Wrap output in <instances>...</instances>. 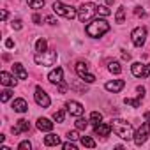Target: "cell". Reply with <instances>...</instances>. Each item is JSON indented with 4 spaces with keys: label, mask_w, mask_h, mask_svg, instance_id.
<instances>
[{
    "label": "cell",
    "mask_w": 150,
    "mask_h": 150,
    "mask_svg": "<svg viewBox=\"0 0 150 150\" xmlns=\"http://www.w3.org/2000/svg\"><path fill=\"white\" fill-rule=\"evenodd\" d=\"M81 145L87 148H96V141L90 136H81Z\"/></svg>",
    "instance_id": "27"
},
{
    "label": "cell",
    "mask_w": 150,
    "mask_h": 150,
    "mask_svg": "<svg viewBox=\"0 0 150 150\" xmlns=\"http://www.w3.org/2000/svg\"><path fill=\"white\" fill-rule=\"evenodd\" d=\"M131 41H132L134 46L141 48L145 44V41H146V28L145 27H136L132 30V34H131Z\"/></svg>",
    "instance_id": "7"
},
{
    "label": "cell",
    "mask_w": 150,
    "mask_h": 150,
    "mask_svg": "<svg viewBox=\"0 0 150 150\" xmlns=\"http://www.w3.org/2000/svg\"><path fill=\"white\" fill-rule=\"evenodd\" d=\"M62 148H64V150H76V145H74V143L69 139L67 143H64V145H62Z\"/></svg>",
    "instance_id": "34"
},
{
    "label": "cell",
    "mask_w": 150,
    "mask_h": 150,
    "mask_svg": "<svg viewBox=\"0 0 150 150\" xmlns=\"http://www.w3.org/2000/svg\"><path fill=\"white\" fill-rule=\"evenodd\" d=\"M122 58H124V60H131V55L125 53V51H122Z\"/></svg>",
    "instance_id": "42"
},
{
    "label": "cell",
    "mask_w": 150,
    "mask_h": 150,
    "mask_svg": "<svg viewBox=\"0 0 150 150\" xmlns=\"http://www.w3.org/2000/svg\"><path fill=\"white\" fill-rule=\"evenodd\" d=\"M115 21L117 23H124L125 21V7H118V11H117V14H115Z\"/></svg>",
    "instance_id": "25"
},
{
    "label": "cell",
    "mask_w": 150,
    "mask_h": 150,
    "mask_svg": "<svg viewBox=\"0 0 150 150\" xmlns=\"http://www.w3.org/2000/svg\"><path fill=\"white\" fill-rule=\"evenodd\" d=\"M124 87H125V81H124V80H113V81H108V83L104 85V88H106L108 92H113V94L120 92Z\"/></svg>",
    "instance_id": "13"
},
{
    "label": "cell",
    "mask_w": 150,
    "mask_h": 150,
    "mask_svg": "<svg viewBox=\"0 0 150 150\" xmlns=\"http://www.w3.org/2000/svg\"><path fill=\"white\" fill-rule=\"evenodd\" d=\"M48 50V42H46V39H37V42H35V51L37 53H42V51H46Z\"/></svg>",
    "instance_id": "24"
},
{
    "label": "cell",
    "mask_w": 150,
    "mask_h": 150,
    "mask_svg": "<svg viewBox=\"0 0 150 150\" xmlns=\"http://www.w3.org/2000/svg\"><path fill=\"white\" fill-rule=\"evenodd\" d=\"M115 2V0H106V4H113Z\"/></svg>",
    "instance_id": "45"
},
{
    "label": "cell",
    "mask_w": 150,
    "mask_h": 150,
    "mask_svg": "<svg viewBox=\"0 0 150 150\" xmlns=\"http://www.w3.org/2000/svg\"><path fill=\"white\" fill-rule=\"evenodd\" d=\"M108 69H110L111 74H120V72H122V65H120V62H117V60H110V62H108Z\"/></svg>",
    "instance_id": "22"
},
{
    "label": "cell",
    "mask_w": 150,
    "mask_h": 150,
    "mask_svg": "<svg viewBox=\"0 0 150 150\" xmlns=\"http://www.w3.org/2000/svg\"><path fill=\"white\" fill-rule=\"evenodd\" d=\"M97 14V6L96 4H92V2H85V4H81L80 7H78V18H80V21H90L94 16Z\"/></svg>",
    "instance_id": "4"
},
{
    "label": "cell",
    "mask_w": 150,
    "mask_h": 150,
    "mask_svg": "<svg viewBox=\"0 0 150 150\" xmlns=\"http://www.w3.org/2000/svg\"><path fill=\"white\" fill-rule=\"evenodd\" d=\"M88 124H90V120L78 117V120H76V129H78V131H85V129L88 127Z\"/></svg>",
    "instance_id": "26"
},
{
    "label": "cell",
    "mask_w": 150,
    "mask_h": 150,
    "mask_svg": "<svg viewBox=\"0 0 150 150\" xmlns=\"http://www.w3.org/2000/svg\"><path fill=\"white\" fill-rule=\"evenodd\" d=\"M0 83H2L4 87H14L16 85V76H11L9 72L2 71L0 72Z\"/></svg>",
    "instance_id": "15"
},
{
    "label": "cell",
    "mask_w": 150,
    "mask_h": 150,
    "mask_svg": "<svg viewBox=\"0 0 150 150\" xmlns=\"http://www.w3.org/2000/svg\"><path fill=\"white\" fill-rule=\"evenodd\" d=\"M0 16H2V21H6V20H7V11L4 9V11H2V14H0Z\"/></svg>",
    "instance_id": "43"
},
{
    "label": "cell",
    "mask_w": 150,
    "mask_h": 150,
    "mask_svg": "<svg viewBox=\"0 0 150 150\" xmlns=\"http://www.w3.org/2000/svg\"><path fill=\"white\" fill-rule=\"evenodd\" d=\"M13 72H14V76H16L18 80H27V78H28V72L25 71L23 64H20V62L13 65Z\"/></svg>",
    "instance_id": "17"
},
{
    "label": "cell",
    "mask_w": 150,
    "mask_h": 150,
    "mask_svg": "<svg viewBox=\"0 0 150 150\" xmlns=\"http://www.w3.org/2000/svg\"><path fill=\"white\" fill-rule=\"evenodd\" d=\"M53 13L58 14V16H64L67 20H72V18L78 16V9H74L72 6H67L64 2H55L53 4Z\"/></svg>",
    "instance_id": "5"
},
{
    "label": "cell",
    "mask_w": 150,
    "mask_h": 150,
    "mask_svg": "<svg viewBox=\"0 0 150 150\" xmlns=\"http://www.w3.org/2000/svg\"><path fill=\"white\" fill-rule=\"evenodd\" d=\"M34 99H35V103H37L41 108H48V106L51 104V99H50V96H48V94L42 90V87H35Z\"/></svg>",
    "instance_id": "9"
},
{
    "label": "cell",
    "mask_w": 150,
    "mask_h": 150,
    "mask_svg": "<svg viewBox=\"0 0 150 150\" xmlns=\"http://www.w3.org/2000/svg\"><path fill=\"white\" fill-rule=\"evenodd\" d=\"M44 145L46 146H57V145H60V136L50 132L48 136H44Z\"/></svg>",
    "instance_id": "20"
},
{
    "label": "cell",
    "mask_w": 150,
    "mask_h": 150,
    "mask_svg": "<svg viewBox=\"0 0 150 150\" xmlns=\"http://www.w3.org/2000/svg\"><path fill=\"white\" fill-rule=\"evenodd\" d=\"M57 58H58L57 50H46V51H42V53H35V57H34L35 64H37V65H44V67L55 65Z\"/></svg>",
    "instance_id": "3"
},
{
    "label": "cell",
    "mask_w": 150,
    "mask_h": 150,
    "mask_svg": "<svg viewBox=\"0 0 150 150\" xmlns=\"http://www.w3.org/2000/svg\"><path fill=\"white\" fill-rule=\"evenodd\" d=\"M143 97H145V92H138V97H136V99L125 97V99H124V103H125L127 106H131V108H139V106H141V101H143Z\"/></svg>",
    "instance_id": "18"
},
{
    "label": "cell",
    "mask_w": 150,
    "mask_h": 150,
    "mask_svg": "<svg viewBox=\"0 0 150 150\" xmlns=\"http://www.w3.org/2000/svg\"><path fill=\"white\" fill-rule=\"evenodd\" d=\"M134 14H136V16H145V11H143L141 7H136V11H134Z\"/></svg>",
    "instance_id": "40"
},
{
    "label": "cell",
    "mask_w": 150,
    "mask_h": 150,
    "mask_svg": "<svg viewBox=\"0 0 150 150\" xmlns=\"http://www.w3.org/2000/svg\"><path fill=\"white\" fill-rule=\"evenodd\" d=\"M67 139H71V141L78 139V132H76V131H69V132H67Z\"/></svg>",
    "instance_id": "36"
},
{
    "label": "cell",
    "mask_w": 150,
    "mask_h": 150,
    "mask_svg": "<svg viewBox=\"0 0 150 150\" xmlns=\"http://www.w3.org/2000/svg\"><path fill=\"white\" fill-rule=\"evenodd\" d=\"M13 28H14V30H21V28H23L21 20H14V21H13Z\"/></svg>",
    "instance_id": "35"
},
{
    "label": "cell",
    "mask_w": 150,
    "mask_h": 150,
    "mask_svg": "<svg viewBox=\"0 0 150 150\" xmlns=\"http://www.w3.org/2000/svg\"><path fill=\"white\" fill-rule=\"evenodd\" d=\"M18 148H20V150H30V148H32V143H30L28 139H27V141H21V143L18 145Z\"/></svg>",
    "instance_id": "32"
},
{
    "label": "cell",
    "mask_w": 150,
    "mask_h": 150,
    "mask_svg": "<svg viewBox=\"0 0 150 150\" xmlns=\"http://www.w3.org/2000/svg\"><path fill=\"white\" fill-rule=\"evenodd\" d=\"M131 71L136 78H148L150 76V65L146 64H141V62H134L131 65Z\"/></svg>",
    "instance_id": "8"
},
{
    "label": "cell",
    "mask_w": 150,
    "mask_h": 150,
    "mask_svg": "<svg viewBox=\"0 0 150 150\" xmlns=\"http://www.w3.org/2000/svg\"><path fill=\"white\" fill-rule=\"evenodd\" d=\"M111 129H113V132L117 134V136H120L122 139H132L134 138V131H132V125L129 124V122H125V120H122V118H115V120H111Z\"/></svg>",
    "instance_id": "1"
},
{
    "label": "cell",
    "mask_w": 150,
    "mask_h": 150,
    "mask_svg": "<svg viewBox=\"0 0 150 150\" xmlns=\"http://www.w3.org/2000/svg\"><path fill=\"white\" fill-rule=\"evenodd\" d=\"M32 21H34L35 25H41V21H42V18H41L39 14H34V16H32Z\"/></svg>",
    "instance_id": "37"
},
{
    "label": "cell",
    "mask_w": 150,
    "mask_h": 150,
    "mask_svg": "<svg viewBox=\"0 0 150 150\" xmlns=\"http://www.w3.org/2000/svg\"><path fill=\"white\" fill-rule=\"evenodd\" d=\"M74 71H76V74H78L80 78H83L85 74H88V65L85 62H78L76 65H74Z\"/></svg>",
    "instance_id": "21"
},
{
    "label": "cell",
    "mask_w": 150,
    "mask_h": 150,
    "mask_svg": "<svg viewBox=\"0 0 150 150\" xmlns=\"http://www.w3.org/2000/svg\"><path fill=\"white\" fill-rule=\"evenodd\" d=\"M145 122H148V124H150V111H146V113H145Z\"/></svg>",
    "instance_id": "44"
},
{
    "label": "cell",
    "mask_w": 150,
    "mask_h": 150,
    "mask_svg": "<svg viewBox=\"0 0 150 150\" xmlns=\"http://www.w3.org/2000/svg\"><path fill=\"white\" fill-rule=\"evenodd\" d=\"M58 90H60V94H65L67 92V85L62 81V83H58Z\"/></svg>",
    "instance_id": "38"
},
{
    "label": "cell",
    "mask_w": 150,
    "mask_h": 150,
    "mask_svg": "<svg viewBox=\"0 0 150 150\" xmlns=\"http://www.w3.org/2000/svg\"><path fill=\"white\" fill-rule=\"evenodd\" d=\"M148 136H150V124L145 122V124H141L139 129L134 132V138H132V139H134V143L139 146V145H143V143L148 139Z\"/></svg>",
    "instance_id": "6"
},
{
    "label": "cell",
    "mask_w": 150,
    "mask_h": 150,
    "mask_svg": "<svg viewBox=\"0 0 150 150\" xmlns=\"http://www.w3.org/2000/svg\"><path fill=\"white\" fill-rule=\"evenodd\" d=\"M81 80H83L85 83H94V81H96V76H94V74H90V72H88V74H85V76H83Z\"/></svg>",
    "instance_id": "33"
},
{
    "label": "cell",
    "mask_w": 150,
    "mask_h": 150,
    "mask_svg": "<svg viewBox=\"0 0 150 150\" xmlns=\"http://www.w3.org/2000/svg\"><path fill=\"white\" fill-rule=\"evenodd\" d=\"M48 80H50V83H53V85L62 83V81H64V69H62V67L53 69V71L48 74Z\"/></svg>",
    "instance_id": "11"
},
{
    "label": "cell",
    "mask_w": 150,
    "mask_h": 150,
    "mask_svg": "<svg viewBox=\"0 0 150 150\" xmlns=\"http://www.w3.org/2000/svg\"><path fill=\"white\" fill-rule=\"evenodd\" d=\"M11 97H13V92H11L9 88H6V90L2 92V97H0V101H2V103H7Z\"/></svg>",
    "instance_id": "31"
},
{
    "label": "cell",
    "mask_w": 150,
    "mask_h": 150,
    "mask_svg": "<svg viewBox=\"0 0 150 150\" xmlns=\"http://www.w3.org/2000/svg\"><path fill=\"white\" fill-rule=\"evenodd\" d=\"M27 4L32 9H41V7H44V0H27Z\"/></svg>",
    "instance_id": "28"
},
{
    "label": "cell",
    "mask_w": 150,
    "mask_h": 150,
    "mask_svg": "<svg viewBox=\"0 0 150 150\" xmlns=\"http://www.w3.org/2000/svg\"><path fill=\"white\" fill-rule=\"evenodd\" d=\"M37 129L42 131V132H51V129H53V122H51L50 118L41 117V118H37Z\"/></svg>",
    "instance_id": "16"
},
{
    "label": "cell",
    "mask_w": 150,
    "mask_h": 150,
    "mask_svg": "<svg viewBox=\"0 0 150 150\" xmlns=\"http://www.w3.org/2000/svg\"><path fill=\"white\" fill-rule=\"evenodd\" d=\"M65 108H67V113H69V115H72V117H81V115H83V111H85L83 104H81V103H78V101H69V103L65 104Z\"/></svg>",
    "instance_id": "10"
},
{
    "label": "cell",
    "mask_w": 150,
    "mask_h": 150,
    "mask_svg": "<svg viewBox=\"0 0 150 150\" xmlns=\"http://www.w3.org/2000/svg\"><path fill=\"white\" fill-rule=\"evenodd\" d=\"M88 120H90V124L97 125V124H101V122H103V113H99V111H92V113H90V117H88Z\"/></svg>",
    "instance_id": "23"
},
{
    "label": "cell",
    "mask_w": 150,
    "mask_h": 150,
    "mask_svg": "<svg viewBox=\"0 0 150 150\" xmlns=\"http://www.w3.org/2000/svg\"><path fill=\"white\" fill-rule=\"evenodd\" d=\"M53 120H55V122H58V124H60V122H64V120H65V111H64V110L55 111V113H53Z\"/></svg>",
    "instance_id": "30"
},
{
    "label": "cell",
    "mask_w": 150,
    "mask_h": 150,
    "mask_svg": "<svg viewBox=\"0 0 150 150\" xmlns=\"http://www.w3.org/2000/svg\"><path fill=\"white\" fill-rule=\"evenodd\" d=\"M46 23H48V25H57V20H55L53 16H46Z\"/></svg>",
    "instance_id": "39"
},
{
    "label": "cell",
    "mask_w": 150,
    "mask_h": 150,
    "mask_svg": "<svg viewBox=\"0 0 150 150\" xmlns=\"http://www.w3.org/2000/svg\"><path fill=\"white\" fill-rule=\"evenodd\" d=\"M97 14L103 16V18H106V16L111 14V11L108 9V6H97Z\"/></svg>",
    "instance_id": "29"
},
{
    "label": "cell",
    "mask_w": 150,
    "mask_h": 150,
    "mask_svg": "<svg viewBox=\"0 0 150 150\" xmlns=\"http://www.w3.org/2000/svg\"><path fill=\"white\" fill-rule=\"evenodd\" d=\"M111 131H113V129H111V124H104V122H101V124L94 125V132H96V136H103V138H106V136H110Z\"/></svg>",
    "instance_id": "12"
},
{
    "label": "cell",
    "mask_w": 150,
    "mask_h": 150,
    "mask_svg": "<svg viewBox=\"0 0 150 150\" xmlns=\"http://www.w3.org/2000/svg\"><path fill=\"white\" fill-rule=\"evenodd\" d=\"M106 32H110V23H108L104 18H97V20H94L92 23L87 25V34H88L90 37H94V39L103 37Z\"/></svg>",
    "instance_id": "2"
},
{
    "label": "cell",
    "mask_w": 150,
    "mask_h": 150,
    "mask_svg": "<svg viewBox=\"0 0 150 150\" xmlns=\"http://www.w3.org/2000/svg\"><path fill=\"white\" fill-rule=\"evenodd\" d=\"M13 46H14V41H13V39H7V41H6V48H9V50H11Z\"/></svg>",
    "instance_id": "41"
},
{
    "label": "cell",
    "mask_w": 150,
    "mask_h": 150,
    "mask_svg": "<svg viewBox=\"0 0 150 150\" xmlns=\"http://www.w3.org/2000/svg\"><path fill=\"white\" fill-rule=\"evenodd\" d=\"M30 131V122L25 120V118H20L16 122V125H13V132L14 134H20V132H28Z\"/></svg>",
    "instance_id": "14"
},
{
    "label": "cell",
    "mask_w": 150,
    "mask_h": 150,
    "mask_svg": "<svg viewBox=\"0 0 150 150\" xmlns=\"http://www.w3.org/2000/svg\"><path fill=\"white\" fill-rule=\"evenodd\" d=\"M13 110H14L16 113H25V111H28V104H27L25 99H14Z\"/></svg>",
    "instance_id": "19"
}]
</instances>
